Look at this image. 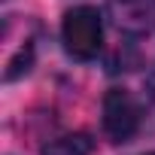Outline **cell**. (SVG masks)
I'll use <instances>...</instances> for the list:
<instances>
[{
    "label": "cell",
    "instance_id": "obj_3",
    "mask_svg": "<svg viewBox=\"0 0 155 155\" xmlns=\"http://www.w3.org/2000/svg\"><path fill=\"white\" fill-rule=\"evenodd\" d=\"M119 31L143 37L155 28V0H107Z\"/></svg>",
    "mask_w": 155,
    "mask_h": 155
},
{
    "label": "cell",
    "instance_id": "obj_4",
    "mask_svg": "<svg viewBox=\"0 0 155 155\" xmlns=\"http://www.w3.org/2000/svg\"><path fill=\"white\" fill-rule=\"evenodd\" d=\"M91 152H94V143H91V137L82 134V131L55 137V140H49V143L40 149V155H91Z\"/></svg>",
    "mask_w": 155,
    "mask_h": 155
},
{
    "label": "cell",
    "instance_id": "obj_2",
    "mask_svg": "<svg viewBox=\"0 0 155 155\" xmlns=\"http://www.w3.org/2000/svg\"><path fill=\"white\" fill-rule=\"evenodd\" d=\"M140 128V107L125 88H110L104 97V131L113 143H128Z\"/></svg>",
    "mask_w": 155,
    "mask_h": 155
},
{
    "label": "cell",
    "instance_id": "obj_1",
    "mask_svg": "<svg viewBox=\"0 0 155 155\" xmlns=\"http://www.w3.org/2000/svg\"><path fill=\"white\" fill-rule=\"evenodd\" d=\"M61 37H64V46L73 58L79 61H88L101 52V43H104V21H101V12L94 6H76L64 15V25H61Z\"/></svg>",
    "mask_w": 155,
    "mask_h": 155
},
{
    "label": "cell",
    "instance_id": "obj_5",
    "mask_svg": "<svg viewBox=\"0 0 155 155\" xmlns=\"http://www.w3.org/2000/svg\"><path fill=\"white\" fill-rule=\"evenodd\" d=\"M149 155H155V152H149Z\"/></svg>",
    "mask_w": 155,
    "mask_h": 155
}]
</instances>
